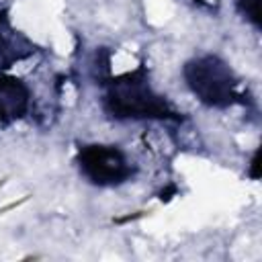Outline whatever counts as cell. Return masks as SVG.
I'll use <instances>...</instances> for the list:
<instances>
[{
	"instance_id": "cell-1",
	"label": "cell",
	"mask_w": 262,
	"mask_h": 262,
	"mask_svg": "<svg viewBox=\"0 0 262 262\" xmlns=\"http://www.w3.org/2000/svg\"><path fill=\"white\" fill-rule=\"evenodd\" d=\"M188 84L207 104H229L233 100L231 72L215 57H205L188 68Z\"/></svg>"
},
{
	"instance_id": "cell-2",
	"label": "cell",
	"mask_w": 262,
	"mask_h": 262,
	"mask_svg": "<svg viewBox=\"0 0 262 262\" xmlns=\"http://www.w3.org/2000/svg\"><path fill=\"white\" fill-rule=\"evenodd\" d=\"M82 168L96 182H117L127 174L123 156L117 149H108L100 145L82 151Z\"/></svg>"
},
{
	"instance_id": "cell-3",
	"label": "cell",
	"mask_w": 262,
	"mask_h": 262,
	"mask_svg": "<svg viewBox=\"0 0 262 262\" xmlns=\"http://www.w3.org/2000/svg\"><path fill=\"white\" fill-rule=\"evenodd\" d=\"M239 2L244 4L246 14H248L252 20H258V12H260V4H258V0H239Z\"/></svg>"
}]
</instances>
